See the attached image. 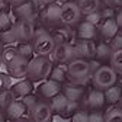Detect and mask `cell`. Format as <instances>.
I'll return each mask as SVG.
<instances>
[{"label":"cell","mask_w":122,"mask_h":122,"mask_svg":"<svg viewBox=\"0 0 122 122\" xmlns=\"http://www.w3.org/2000/svg\"><path fill=\"white\" fill-rule=\"evenodd\" d=\"M54 64L51 63L50 57H32L28 63L26 67V74L25 79L29 80L30 83H38V81H45L52 70Z\"/></svg>","instance_id":"1"},{"label":"cell","mask_w":122,"mask_h":122,"mask_svg":"<svg viewBox=\"0 0 122 122\" xmlns=\"http://www.w3.org/2000/svg\"><path fill=\"white\" fill-rule=\"evenodd\" d=\"M92 77L89 61L81 58H74L67 64V80L70 84L84 86L86 81Z\"/></svg>","instance_id":"2"},{"label":"cell","mask_w":122,"mask_h":122,"mask_svg":"<svg viewBox=\"0 0 122 122\" xmlns=\"http://www.w3.org/2000/svg\"><path fill=\"white\" fill-rule=\"evenodd\" d=\"M29 44L36 57H50L55 47V42H54L51 34H48V30H45L44 28L35 29Z\"/></svg>","instance_id":"3"},{"label":"cell","mask_w":122,"mask_h":122,"mask_svg":"<svg viewBox=\"0 0 122 122\" xmlns=\"http://www.w3.org/2000/svg\"><path fill=\"white\" fill-rule=\"evenodd\" d=\"M116 80H118V76L109 66H100L95 71V74L92 76L93 87L96 90H100V92H105L111 86L116 84Z\"/></svg>","instance_id":"4"},{"label":"cell","mask_w":122,"mask_h":122,"mask_svg":"<svg viewBox=\"0 0 122 122\" xmlns=\"http://www.w3.org/2000/svg\"><path fill=\"white\" fill-rule=\"evenodd\" d=\"M76 55H74V47L68 42V44H57L51 55H50V60L51 63L57 64V66H67L71 60H74Z\"/></svg>","instance_id":"5"},{"label":"cell","mask_w":122,"mask_h":122,"mask_svg":"<svg viewBox=\"0 0 122 122\" xmlns=\"http://www.w3.org/2000/svg\"><path fill=\"white\" fill-rule=\"evenodd\" d=\"M10 29L13 32V36L16 39V42H19V44L30 42L32 35L35 32L34 22H29V20H15Z\"/></svg>","instance_id":"6"},{"label":"cell","mask_w":122,"mask_h":122,"mask_svg":"<svg viewBox=\"0 0 122 122\" xmlns=\"http://www.w3.org/2000/svg\"><path fill=\"white\" fill-rule=\"evenodd\" d=\"M81 18V13L74 2H66L60 6V22L64 26H73Z\"/></svg>","instance_id":"7"},{"label":"cell","mask_w":122,"mask_h":122,"mask_svg":"<svg viewBox=\"0 0 122 122\" xmlns=\"http://www.w3.org/2000/svg\"><path fill=\"white\" fill-rule=\"evenodd\" d=\"M28 121L29 122H51L52 119V112L48 102H44V100H38L32 109L28 112Z\"/></svg>","instance_id":"8"},{"label":"cell","mask_w":122,"mask_h":122,"mask_svg":"<svg viewBox=\"0 0 122 122\" xmlns=\"http://www.w3.org/2000/svg\"><path fill=\"white\" fill-rule=\"evenodd\" d=\"M28 63H29V60H28V58H25L23 55H20V54H19V51H18V55L15 57L13 60H10L9 63L5 66V67H6V70H7L9 77H10V79H18V80L25 79Z\"/></svg>","instance_id":"9"},{"label":"cell","mask_w":122,"mask_h":122,"mask_svg":"<svg viewBox=\"0 0 122 122\" xmlns=\"http://www.w3.org/2000/svg\"><path fill=\"white\" fill-rule=\"evenodd\" d=\"M13 13L18 19L16 20H29L34 22L35 15H36V5L32 2V0H26L25 3L15 6L13 7Z\"/></svg>","instance_id":"10"},{"label":"cell","mask_w":122,"mask_h":122,"mask_svg":"<svg viewBox=\"0 0 122 122\" xmlns=\"http://www.w3.org/2000/svg\"><path fill=\"white\" fill-rule=\"evenodd\" d=\"M74 47V55L76 58H81V60H87V58H93L95 52H96V42L95 41H84V39H79L76 42Z\"/></svg>","instance_id":"11"},{"label":"cell","mask_w":122,"mask_h":122,"mask_svg":"<svg viewBox=\"0 0 122 122\" xmlns=\"http://www.w3.org/2000/svg\"><path fill=\"white\" fill-rule=\"evenodd\" d=\"M26 112H28V109H26V106L23 105V102H22V100H18V99H15V100L7 106V109H6L3 113H5L6 119L12 122V121L23 119V116H25Z\"/></svg>","instance_id":"12"},{"label":"cell","mask_w":122,"mask_h":122,"mask_svg":"<svg viewBox=\"0 0 122 122\" xmlns=\"http://www.w3.org/2000/svg\"><path fill=\"white\" fill-rule=\"evenodd\" d=\"M10 92H12V95L15 99H23L26 96H29L30 93L34 92V83H30L29 80L26 79H22V80H18L16 83H13L10 86Z\"/></svg>","instance_id":"13"},{"label":"cell","mask_w":122,"mask_h":122,"mask_svg":"<svg viewBox=\"0 0 122 122\" xmlns=\"http://www.w3.org/2000/svg\"><path fill=\"white\" fill-rule=\"evenodd\" d=\"M61 89H63V84H60L54 80H45L41 83V86L38 87L39 95L45 99H52L54 96H57L58 93H61Z\"/></svg>","instance_id":"14"},{"label":"cell","mask_w":122,"mask_h":122,"mask_svg":"<svg viewBox=\"0 0 122 122\" xmlns=\"http://www.w3.org/2000/svg\"><path fill=\"white\" fill-rule=\"evenodd\" d=\"M39 15H41V19L45 23L54 25V23L60 22V5H57V3L47 5V6L41 10Z\"/></svg>","instance_id":"15"},{"label":"cell","mask_w":122,"mask_h":122,"mask_svg":"<svg viewBox=\"0 0 122 122\" xmlns=\"http://www.w3.org/2000/svg\"><path fill=\"white\" fill-rule=\"evenodd\" d=\"M61 93L68 102H79L84 96V86H76V84H67L63 86Z\"/></svg>","instance_id":"16"},{"label":"cell","mask_w":122,"mask_h":122,"mask_svg":"<svg viewBox=\"0 0 122 122\" xmlns=\"http://www.w3.org/2000/svg\"><path fill=\"white\" fill-rule=\"evenodd\" d=\"M86 105H87V108H90L92 111H100L103 108V105H105L103 92L93 89L86 97Z\"/></svg>","instance_id":"17"},{"label":"cell","mask_w":122,"mask_h":122,"mask_svg":"<svg viewBox=\"0 0 122 122\" xmlns=\"http://www.w3.org/2000/svg\"><path fill=\"white\" fill-rule=\"evenodd\" d=\"M97 35V28L87 22H81L77 28V38L84 41H93Z\"/></svg>","instance_id":"18"},{"label":"cell","mask_w":122,"mask_h":122,"mask_svg":"<svg viewBox=\"0 0 122 122\" xmlns=\"http://www.w3.org/2000/svg\"><path fill=\"white\" fill-rule=\"evenodd\" d=\"M99 32L102 35L103 39H112L118 32H119V28L115 22V19H106L103 20V23L99 28Z\"/></svg>","instance_id":"19"},{"label":"cell","mask_w":122,"mask_h":122,"mask_svg":"<svg viewBox=\"0 0 122 122\" xmlns=\"http://www.w3.org/2000/svg\"><path fill=\"white\" fill-rule=\"evenodd\" d=\"M48 105H50V108H51V112H55L58 115H63L67 111L68 100L64 97L63 93H58L57 96H54L52 99H50V103Z\"/></svg>","instance_id":"20"},{"label":"cell","mask_w":122,"mask_h":122,"mask_svg":"<svg viewBox=\"0 0 122 122\" xmlns=\"http://www.w3.org/2000/svg\"><path fill=\"white\" fill-rule=\"evenodd\" d=\"M77 7L80 10V13L83 15H89V13H95L99 12L100 7V0H77Z\"/></svg>","instance_id":"21"},{"label":"cell","mask_w":122,"mask_h":122,"mask_svg":"<svg viewBox=\"0 0 122 122\" xmlns=\"http://www.w3.org/2000/svg\"><path fill=\"white\" fill-rule=\"evenodd\" d=\"M103 96H105V102H108L111 105H115V103L119 102V99L122 96V87L113 84V86H111L109 89H106L103 92Z\"/></svg>","instance_id":"22"},{"label":"cell","mask_w":122,"mask_h":122,"mask_svg":"<svg viewBox=\"0 0 122 122\" xmlns=\"http://www.w3.org/2000/svg\"><path fill=\"white\" fill-rule=\"evenodd\" d=\"M55 45L57 44H68L70 38L73 36V32L70 30V28H60V29H55L54 32L51 34Z\"/></svg>","instance_id":"23"},{"label":"cell","mask_w":122,"mask_h":122,"mask_svg":"<svg viewBox=\"0 0 122 122\" xmlns=\"http://www.w3.org/2000/svg\"><path fill=\"white\" fill-rule=\"evenodd\" d=\"M111 54H112V50L109 47V44L106 42L96 44V52H95L96 61H108L111 58Z\"/></svg>","instance_id":"24"},{"label":"cell","mask_w":122,"mask_h":122,"mask_svg":"<svg viewBox=\"0 0 122 122\" xmlns=\"http://www.w3.org/2000/svg\"><path fill=\"white\" fill-rule=\"evenodd\" d=\"M109 63H111V68L116 73V76H122V50H116L112 51L111 58H109Z\"/></svg>","instance_id":"25"},{"label":"cell","mask_w":122,"mask_h":122,"mask_svg":"<svg viewBox=\"0 0 122 122\" xmlns=\"http://www.w3.org/2000/svg\"><path fill=\"white\" fill-rule=\"evenodd\" d=\"M50 80H54L60 84H63L67 80V66H55L51 70Z\"/></svg>","instance_id":"26"},{"label":"cell","mask_w":122,"mask_h":122,"mask_svg":"<svg viewBox=\"0 0 122 122\" xmlns=\"http://www.w3.org/2000/svg\"><path fill=\"white\" fill-rule=\"evenodd\" d=\"M15 100L13 95H12V92L10 89H3V87H0V112H5L7 109V106Z\"/></svg>","instance_id":"27"},{"label":"cell","mask_w":122,"mask_h":122,"mask_svg":"<svg viewBox=\"0 0 122 122\" xmlns=\"http://www.w3.org/2000/svg\"><path fill=\"white\" fill-rule=\"evenodd\" d=\"M103 122H122V111L116 106H112L103 115Z\"/></svg>","instance_id":"28"},{"label":"cell","mask_w":122,"mask_h":122,"mask_svg":"<svg viewBox=\"0 0 122 122\" xmlns=\"http://www.w3.org/2000/svg\"><path fill=\"white\" fill-rule=\"evenodd\" d=\"M13 22L15 20L12 18V13L10 12H7L5 9L0 10V30H7V29H10L12 25H13Z\"/></svg>","instance_id":"29"},{"label":"cell","mask_w":122,"mask_h":122,"mask_svg":"<svg viewBox=\"0 0 122 122\" xmlns=\"http://www.w3.org/2000/svg\"><path fill=\"white\" fill-rule=\"evenodd\" d=\"M0 44L6 45V47H12L13 44H16V39L13 36V32L12 29H7V30H0Z\"/></svg>","instance_id":"30"},{"label":"cell","mask_w":122,"mask_h":122,"mask_svg":"<svg viewBox=\"0 0 122 122\" xmlns=\"http://www.w3.org/2000/svg\"><path fill=\"white\" fill-rule=\"evenodd\" d=\"M18 51H19L20 55H23V57L28 58V60H30V58L34 57V51H32V47H30L29 42H26V44H19V45H18Z\"/></svg>","instance_id":"31"},{"label":"cell","mask_w":122,"mask_h":122,"mask_svg":"<svg viewBox=\"0 0 122 122\" xmlns=\"http://www.w3.org/2000/svg\"><path fill=\"white\" fill-rule=\"evenodd\" d=\"M71 122H89V112L84 109L76 111L71 116Z\"/></svg>","instance_id":"32"},{"label":"cell","mask_w":122,"mask_h":122,"mask_svg":"<svg viewBox=\"0 0 122 122\" xmlns=\"http://www.w3.org/2000/svg\"><path fill=\"white\" fill-rule=\"evenodd\" d=\"M109 47L112 51H116V50H122V34H116L112 39H111V44H109Z\"/></svg>","instance_id":"33"},{"label":"cell","mask_w":122,"mask_h":122,"mask_svg":"<svg viewBox=\"0 0 122 122\" xmlns=\"http://www.w3.org/2000/svg\"><path fill=\"white\" fill-rule=\"evenodd\" d=\"M100 20H102V18H100V13H99V12L86 15V19H84V22H87V23H90V25H95V26H97Z\"/></svg>","instance_id":"34"},{"label":"cell","mask_w":122,"mask_h":122,"mask_svg":"<svg viewBox=\"0 0 122 122\" xmlns=\"http://www.w3.org/2000/svg\"><path fill=\"white\" fill-rule=\"evenodd\" d=\"M99 13H100V18L105 19V20L106 19H115V15H116L115 13V9L113 7H108V6H106L103 10H100Z\"/></svg>","instance_id":"35"},{"label":"cell","mask_w":122,"mask_h":122,"mask_svg":"<svg viewBox=\"0 0 122 122\" xmlns=\"http://www.w3.org/2000/svg\"><path fill=\"white\" fill-rule=\"evenodd\" d=\"M22 102H23V105L26 106V109H28V112L32 109V106L38 102L36 100V96H32V95H29V96H26V97H23V99H20Z\"/></svg>","instance_id":"36"},{"label":"cell","mask_w":122,"mask_h":122,"mask_svg":"<svg viewBox=\"0 0 122 122\" xmlns=\"http://www.w3.org/2000/svg\"><path fill=\"white\" fill-rule=\"evenodd\" d=\"M89 122H103V113L100 111H92L89 113Z\"/></svg>","instance_id":"37"},{"label":"cell","mask_w":122,"mask_h":122,"mask_svg":"<svg viewBox=\"0 0 122 122\" xmlns=\"http://www.w3.org/2000/svg\"><path fill=\"white\" fill-rule=\"evenodd\" d=\"M89 67H90V74L93 76L95 74V71L100 67V63L99 61H96V60H93V61H89Z\"/></svg>","instance_id":"38"},{"label":"cell","mask_w":122,"mask_h":122,"mask_svg":"<svg viewBox=\"0 0 122 122\" xmlns=\"http://www.w3.org/2000/svg\"><path fill=\"white\" fill-rule=\"evenodd\" d=\"M108 7H122V0H105Z\"/></svg>","instance_id":"39"},{"label":"cell","mask_w":122,"mask_h":122,"mask_svg":"<svg viewBox=\"0 0 122 122\" xmlns=\"http://www.w3.org/2000/svg\"><path fill=\"white\" fill-rule=\"evenodd\" d=\"M115 22H116L118 28L121 29V28H122V10H119L118 15H115Z\"/></svg>","instance_id":"40"},{"label":"cell","mask_w":122,"mask_h":122,"mask_svg":"<svg viewBox=\"0 0 122 122\" xmlns=\"http://www.w3.org/2000/svg\"><path fill=\"white\" fill-rule=\"evenodd\" d=\"M6 2L9 3V5H12L13 7L15 6H19V5H22V3H25L26 0H6Z\"/></svg>","instance_id":"41"},{"label":"cell","mask_w":122,"mask_h":122,"mask_svg":"<svg viewBox=\"0 0 122 122\" xmlns=\"http://www.w3.org/2000/svg\"><path fill=\"white\" fill-rule=\"evenodd\" d=\"M36 3H38V5H44V6H47V5L55 3V0H36Z\"/></svg>","instance_id":"42"},{"label":"cell","mask_w":122,"mask_h":122,"mask_svg":"<svg viewBox=\"0 0 122 122\" xmlns=\"http://www.w3.org/2000/svg\"><path fill=\"white\" fill-rule=\"evenodd\" d=\"M7 119H6V116H5V113L3 112H0V122H6Z\"/></svg>","instance_id":"43"},{"label":"cell","mask_w":122,"mask_h":122,"mask_svg":"<svg viewBox=\"0 0 122 122\" xmlns=\"http://www.w3.org/2000/svg\"><path fill=\"white\" fill-rule=\"evenodd\" d=\"M3 51H5V47L2 44H0V60H2V54H3Z\"/></svg>","instance_id":"44"},{"label":"cell","mask_w":122,"mask_h":122,"mask_svg":"<svg viewBox=\"0 0 122 122\" xmlns=\"http://www.w3.org/2000/svg\"><path fill=\"white\" fill-rule=\"evenodd\" d=\"M5 3H6V0H0V10L3 9V6H5Z\"/></svg>","instance_id":"45"},{"label":"cell","mask_w":122,"mask_h":122,"mask_svg":"<svg viewBox=\"0 0 122 122\" xmlns=\"http://www.w3.org/2000/svg\"><path fill=\"white\" fill-rule=\"evenodd\" d=\"M118 103H119V106H118V108L122 111V96H121V99H119V102H118Z\"/></svg>","instance_id":"46"},{"label":"cell","mask_w":122,"mask_h":122,"mask_svg":"<svg viewBox=\"0 0 122 122\" xmlns=\"http://www.w3.org/2000/svg\"><path fill=\"white\" fill-rule=\"evenodd\" d=\"M12 122H29L28 119H19V121H12Z\"/></svg>","instance_id":"47"},{"label":"cell","mask_w":122,"mask_h":122,"mask_svg":"<svg viewBox=\"0 0 122 122\" xmlns=\"http://www.w3.org/2000/svg\"><path fill=\"white\" fill-rule=\"evenodd\" d=\"M0 66H2V60H0Z\"/></svg>","instance_id":"48"}]
</instances>
